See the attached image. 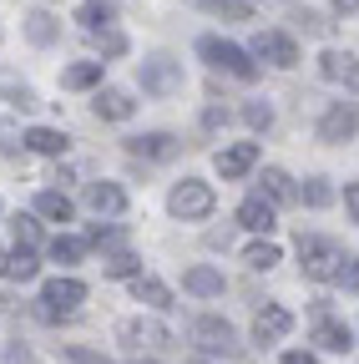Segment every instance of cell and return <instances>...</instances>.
<instances>
[{"mask_svg": "<svg viewBox=\"0 0 359 364\" xmlns=\"http://www.w3.org/2000/svg\"><path fill=\"white\" fill-rule=\"evenodd\" d=\"M198 56H203L213 71H228V76H238V81H253V76H258V61L243 51V46L223 41V36H203V41H198Z\"/></svg>", "mask_w": 359, "mask_h": 364, "instance_id": "obj_1", "label": "cell"}, {"mask_svg": "<svg viewBox=\"0 0 359 364\" xmlns=\"http://www.w3.org/2000/svg\"><path fill=\"white\" fill-rule=\"evenodd\" d=\"M193 344H198L203 354H218V359H238V354H243L238 329H233L223 314H198V318H193Z\"/></svg>", "mask_w": 359, "mask_h": 364, "instance_id": "obj_2", "label": "cell"}, {"mask_svg": "<svg viewBox=\"0 0 359 364\" xmlns=\"http://www.w3.org/2000/svg\"><path fill=\"white\" fill-rule=\"evenodd\" d=\"M213 208H218V198H213V188H208L203 177H183V182L167 193V213L183 218V223H203Z\"/></svg>", "mask_w": 359, "mask_h": 364, "instance_id": "obj_3", "label": "cell"}, {"mask_svg": "<svg viewBox=\"0 0 359 364\" xmlns=\"http://www.w3.org/2000/svg\"><path fill=\"white\" fill-rule=\"evenodd\" d=\"M299 268H304V279L329 284V279H339L344 253H339V243H329V238H299Z\"/></svg>", "mask_w": 359, "mask_h": 364, "instance_id": "obj_4", "label": "cell"}, {"mask_svg": "<svg viewBox=\"0 0 359 364\" xmlns=\"http://www.w3.org/2000/svg\"><path fill=\"white\" fill-rule=\"evenodd\" d=\"M86 304V284L71 279V273H61V279H51L46 289H41V318H66Z\"/></svg>", "mask_w": 359, "mask_h": 364, "instance_id": "obj_5", "label": "cell"}, {"mask_svg": "<svg viewBox=\"0 0 359 364\" xmlns=\"http://www.w3.org/2000/svg\"><path fill=\"white\" fill-rule=\"evenodd\" d=\"M137 81L147 97H177L183 91V61H172V56H147L137 66Z\"/></svg>", "mask_w": 359, "mask_h": 364, "instance_id": "obj_6", "label": "cell"}, {"mask_svg": "<svg viewBox=\"0 0 359 364\" xmlns=\"http://www.w3.org/2000/svg\"><path fill=\"white\" fill-rule=\"evenodd\" d=\"M248 56L279 66V71H294V66H299V41H294L289 31H258L253 46H248Z\"/></svg>", "mask_w": 359, "mask_h": 364, "instance_id": "obj_7", "label": "cell"}, {"mask_svg": "<svg viewBox=\"0 0 359 364\" xmlns=\"http://www.w3.org/2000/svg\"><path fill=\"white\" fill-rule=\"evenodd\" d=\"M354 132H359V107H354V102H334V107L319 117V142H329V147L349 142Z\"/></svg>", "mask_w": 359, "mask_h": 364, "instance_id": "obj_8", "label": "cell"}, {"mask_svg": "<svg viewBox=\"0 0 359 364\" xmlns=\"http://www.w3.org/2000/svg\"><path fill=\"white\" fill-rule=\"evenodd\" d=\"M319 76L334 81V86H344L349 97H359V56L354 51H334V46H329V51L319 56Z\"/></svg>", "mask_w": 359, "mask_h": 364, "instance_id": "obj_9", "label": "cell"}, {"mask_svg": "<svg viewBox=\"0 0 359 364\" xmlns=\"http://www.w3.org/2000/svg\"><path fill=\"white\" fill-rule=\"evenodd\" d=\"M289 334H294V314H289L284 304H263L258 318H253V339H258V344H279V339H289Z\"/></svg>", "mask_w": 359, "mask_h": 364, "instance_id": "obj_10", "label": "cell"}, {"mask_svg": "<svg viewBox=\"0 0 359 364\" xmlns=\"http://www.w3.org/2000/svg\"><path fill=\"white\" fill-rule=\"evenodd\" d=\"M117 339L127 344V349H157V344H167V329L157 324V318H122L117 324Z\"/></svg>", "mask_w": 359, "mask_h": 364, "instance_id": "obj_11", "label": "cell"}, {"mask_svg": "<svg viewBox=\"0 0 359 364\" xmlns=\"http://www.w3.org/2000/svg\"><path fill=\"white\" fill-rule=\"evenodd\" d=\"M238 223L248 228V233H263V238H268V233L279 228V208L268 203L263 193H253V198H243V203H238Z\"/></svg>", "mask_w": 359, "mask_h": 364, "instance_id": "obj_12", "label": "cell"}, {"mask_svg": "<svg viewBox=\"0 0 359 364\" xmlns=\"http://www.w3.org/2000/svg\"><path fill=\"white\" fill-rule=\"evenodd\" d=\"M127 152L142 157V162H167V157H177V136L172 132H142L127 142Z\"/></svg>", "mask_w": 359, "mask_h": 364, "instance_id": "obj_13", "label": "cell"}, {"mask_svg": "<svg viewBox=\"0 0 359 364\" xmlns=\"http://www.w3.org/2000/svg\"><path fill=\"white\" fill-rule=\"evenodd\" d=\"M253 167H258V142H233V147H223V152H218V172L228 177V182L248 177Z\"/></svg>", "mask_w": 359, "mask_h": 364, "instance_id": "obj_14", "label": "cell"}, {"mask_svg": "<svg viewBox=\"0 0 359 364\" xmlns=\"http://www.w3.org/2000/svg\"><path fill=\"white\" fill-rule=\"evenodd\" d=\"M314 344L319 349H329V354H349L354 349V329L344 324V318H314Z\"/></svg>", "mask_w": 359, "mask_h": 364, "instance_id": "obj_15", "label": "cell"}, {"mask_svg": "<svg viewBox=\"0 0 359 364\" xmlns=\"http://www.w3.org/2000/svg\"><path fill=\"white\" fill-rule=\"evenodd\" d=\"M86 208L97 218H117V213H127V193L117 182H86Z\"/></svg>", "mask_w": 359, "mask_h": 364, "instance_id": "obj_16", "label": "cell"}, {"mask_svg": "<svg viewBox=\"0 0 359 364\" xmlns=\"http://www.w3.org/2000/svg\"><path fill=\"white\" fill-rule=\"evenodd\" d=\"M92 112H97L102 122H132V112H137V102H132L127 91L107 86V91H97V102H92Z\"/></svg>", "mask_w": 359, "mask_h": 364, "instance_id": "obj_17", "label": "cell"}, {"mask_svg": "<svg viewBox=\"0 0 359 364\" xmlns=\"http://www.w3.org/2000/svg\"><path fill=\"white\" fill-rule=\"evenodd\" d=\"M0 273H6L11 284H31L41 263H36V248H11V253H0Z\"/></svg>", "mask_w": 359, "mask_h": 364, "instance_id": "obj_18", "label": "cell"}, {"mask_svg": "<svg viewBox=\"0 0 359 364\" xmlns=\"http://www.w3.org/2000/svg\"><path fill=\"white\" fill-rule=\"evenodd\" d=\"M21 142L31 147V152H41V157H66V147H71V136L66 132H56V127H31Z\"/></svg>", "mask_w": 359, "mask_h": 364, "instance_id": "obj_19", "label": "cell"}, {"mask_svg": "<svg viewBox=\"0 0 359 364\" xmlns=\"http://www.w3.org/2000/svg\"><path fill=\"white\" fill-rule=\"evenodd\" d=\"M263 198L274 203V208H284V203H299V188H294V177L284 172V167H263Z\"/></svg>", "mask_w": 359, "mask_h": 364, "instance_id": "obj_20", "label": "cell"}, {"mask_svg": "<svg viewBox=\"0 0 359 364\" xmlns=\"http://www.w3.org/2000/svg\"><path fill=\"white\" fill-rule=\"evenodd\" d=\"M36 218H46V223H71V218H76V203H71L61 188H46V193H36Z\"/></svg>", "mask_w": 359, "mask_h": 364, "instance_id": "obj_21", "label": "cell"}, {"mask_svg": "<svg viewBox=\"0 0 359 364\" xmlns=\"http://www.w3.org/2000/svg\"><path fill=\"white\" fill-rule=\"evenodd\" d=\"M183 289L198 294V299H218V294H223V273H218L213 263H198V268L183 273Z\"/></svg>", "mask_w": 359, "mask_h": 364, "instance_id": "obj_22", "label": "cell"}, {"mask_svg": "<svg viewBox=\"0 0 359 364\" xmlns=\"http://www.w3.org/2000/svg\"><path fill=\"white\" fill-rule=\"evenodd\" d=\"M132 299L147 304V309H172V289L162 279H152V273H137V279H132Z\"/></svg>", "mask_w": 359, "mask_h": 364, "instance_id": "obj_23", "label": "cell"}, {"mask_svg": "<svg viewBox=\"0 0 359 364\" xmlns=\"http://www.w3.org/2000/svg\"><path fill=\"white\" fill-rule=\"evenodd\" d=\"M102 66H107V61H71V66L61 71V86H66V91H92V86H102Z\"/></svg>", "mask_w": 359, "mask_h": 364, "instance_id": "obj_24", "label": "cell"}, {"mask_svg": "<svg viewBox=\"0 0 359 364\" xmlns=\"http://www.w3.org/2000/svg\"><path fill=\"white\" fill-rule=\"evenodd\" d=\"M76 21H81L86 36H92V31H112L117 26V6H112V0H86V6L76 11Z\"/></svg>", "mask_w": 359, "mask_h": 364, "instance_id": "obj_25", "label": "cell"}, {"mask_svg": "<svg viewBox=\"0 0 359 364\" xmlns=\"http://www.w3.org/2000/svg\"><path fill=\"white\" fill-rule=\"evenodd\" d=\"M46 253H51V263H61V268H76V263L86 258V238H71V233H56Z\"/></svg>", "mask_w": 359, "mask_h": 364, "instance_id": "obj_26", "label": "cell"}, {"mask_svg": "<svg viewBox=\"0 0 359 364\" xmlns=\"http://www.w3.org/2000/svg\"><path fill=\"white\" fill-rule=\"evenodd\" d=\"M198 11H208V16H218V21H253V6L248 0H193Z\"/></svg>", "mask_w": 359, "mask_h": 364, "instance_id": "obj_27", "label": "cell"}, {"mask_svg": "<svg viewBox=\"0 0 359 364\" xmlns=\"http://www.w3.org/2000/svg\"><path fill=\"white\" fill-rule=\"evenodd\" d=\"M243 263H248V268H258V273H268L274 263H284V253H279V243H274V238H258V243H248V248H243Z\"/></svg>", "mask_w": 359, "mask_h": 364, "instance_id": "obj_28", "label": "cell"}, {"mask_svg": "<svg viewBox=\"0 0 359 364\" xmlns=\"http://www.w3.org/2000/svg\"><path fill=\"white\" fill-rule=\"evenodd\" d=\"M56 31H61V26H56V16H51V11H31V16H26V36H31L36 46H51V41H56Z\"/></svg>", "mask_w": 359, "mask_h": 364, "instance_id": "obj_29", "label": "cell"}, {"mask_svg": "<svg viewBox=\"0 0 359 364\" xmlns=\"http://www.w3.org/2000/svg\"><path fill=\"white\" fill-rule=\"evenodd\" d=\"M299 203H304V208H329V203H334V188H329V177H304V188H299Z\"/></svg>", "mask_w": 359, "mask_h": 364, "instance_id": "obj_30", "label": "cell"}, {"mask_svg": "<svg viewBox=\"0 0 359 364\" xmlns=\"http://www.w3.org/2000/svg\"><path fill=\"white\" fill-rule=\"evenodd\" d=\"M0 91H6V102H11V107H21V112H31V107H36V91H31L21 76H11V71H0Z\"/></svg>", "mask_w": 359, "mask_h": 364, "instance_id": "obj_31", "label": "cell"}, {"mask_svg": "<svg viewBox=\"0 0 359 364\" xmlns=\"http://www.w3.org/2000/svg\"><path fill=\"white\" fill-rule=\"evenodd\" d=\"M102 268H107V279H137V273H142V258H137V253H127V248H117Z\"/></svg>", "mask_w": 359, "mask_h": 364, "instance_id": "obj_32", "label": "cell"}, {"mask_svg": "<svg viewBox=\"0 0 359 364\" xmlns=\"http://www.w3.org/2000/svg\"><path fill=\"white\" fill-rule=\"evenodd\" d=\"M86 248H127V233L117 223H97L92 233H86Z\"/></svg>", "mask_w": 359, "mask_h": 364, "instance_id": "obj_33", "label": "cell"}, {"mask_svg": "<svg viewBox=\"0 0 359 364\" xmlns=\"http://www.w3.org/2000/svg\"><path fill=\"white\" fill-rule=\"evenodd\" d=\"M11 233H16V248H36V243H41V223H36L31 213H16V218H11Z\"/></svg>", "mask_w": 359, "mask_h": 364, "instance_id": "obj_34", "label": "cell"}, {"mask_svg": "<svg viewBox=\"0 0 359 364\" xmlns=\"http://www.w3.org/2000/svg\"><path fill=\"white\" fill-rule=\"evenodd\" d=\"M294 21H299V31H309V36H329V31H334V21H329L324 11H294Z\"/></svg>", "mask_w": 359, "mask_h": 364, "instance_id": "obj_35", "label": "cell"}, {"mask_svg": "<svg viewBox=\"0 0 359 364\" xmlns=\"http://www.w3.org/2000/svg\"><path fill=\"white\" fill-rule=\"evenodd\" d=\"M243 122H248L253 132H268V127H274V107H268V102H248V107H243Z\"/></svg>", "mask_w": 359, "mask_h": 364, "instance_id": "obj_36", "label": "cell"}, {"mask_svg": "<svg viewBox=\"0 0 359 364\" xmlns=\"http://www.w3.org/2000/svg\"><path fill=\"white\" fill-rule=\"evenodd\" d=\"M92 41L102 46V56H122V51H127V36H122L117 26H112V31H92Z\"/></svg>", "mask_w": 359, "mask_h": 364, "instance_id": "obj_37", "label": "cell"}, {"mask_svg": "<svg viewBox=\"0 0 359 364\" xmlns=\"http://www.w3.org/2000/svg\"><path fill=\"white\" fill-rule=\"evenodd\" d=\"M61 354H66L71 364H112V359H107L102 349H92V344H66Z\"/></svg>", "mask_w": 359, "mask_h": 364, "instance_id": "obj_38", "label": "cell"}, {"mask_svg": "<svg viewBox=\"0 0 359 364\" xmlns=\"http://www.w3.org/2000/svg\"><path fill=\"white\" fill-rule=\"evenodd\" d=\"M339 284H344L349 294H359V258H344V268H339Z\"/></svg>", "mask_w": 359, "mask_h": 364, "instance_id": "obj_39", "label": "cell"}, {"mask_svg": "<svg viewBox=\"0 0 359 364\" xmlns=\"http://www.w3.org/2000/svg\"><path fill=\"white\" fill-rule=\"evenodd\" d=\"M0 364H36V354L26 344H6V354H0Z\"/></svg>", "mask_w": 359, "mask_h": 364, "instance_id": "obj_40", "label": "cell"}, {"mask_svg": "<svg viewBox=\"0 0 359 364\" xmlns=\"http://www.w3.org/2000/svg\"><path fill=\"white\" fill-rule=\"evenodd\" d=\"M203 127H208V132L228 127V112H223V107H208V112H203Z\"/></svg>", "mask_w": 359, "mask_h": 364, "instance_id": "obj_41", "label": "cell"}, {"mask_svg": "<svg viewBox=\"0 0 359 364\" xmlns=\"http://www.w3.org/2000/svg\"><path fill=\"white\" fill-rule=\"evenodd\" d=\"M344 208H349V218L359 223V182H344Z\"/></svg>", "mask_w": 359, "mask_h": 364, "instance_id": "obj_42", "label": "cell"}, {"mask_svg": "<svg viewBox=\"0 0 359 364\" xmlns=\"http://www.w3.org/2000/svg\"><path fill=\"white\" fill-rule=\"evenodd\" d=\"M334 16H359V0H329Z\"/></svg>", "mask_w": 359, "mask_h": 364, "instance_id": "obj_43", "label": "cell"}, {"mask_svg": "<svg viewBox=\"0 0 359 364\" xmlns=\"http://www.w3.org/2000/svg\"><path fill=\"white\" fill-rule=\"evenodd\" d=\"M284 364H319V359H314L309 349H289V354H284Z\"/></svg>", "mask_w": 359, "mask_h": 364, "instance_id": "obj_44", "label": "cell"}, {"mask_svg": "<svg viewBox=\"0 0 359 364\" xmlns=\"http://www.w3.org/2000/svg\"><path fill=\"white\" fill-rule=\"evenodd\" d=\"M127 364H157V359H147V354H132V359H127Z\"/></svg>", "mask_w": 359, "mask_h": 364, "instance_id": "obj_45", "label": "cell"}, {"mask_svg": "<svg viewBox=\"0 0 359 364\" xmlns=\"http://www.w3.org/2000/svg\"><path fill=\"white\" fill-rule=\"evenodd\" d=\"M183 364H213V359H183Z\"/></svg>", "mask_w": 359, "mask_h": 364, "instance_id": "obj_46", "label": "cell"}]
</instances>
